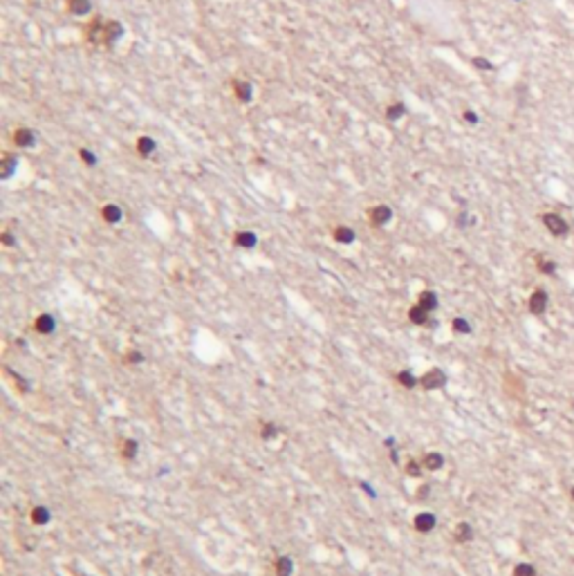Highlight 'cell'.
I'll use <instances>...</instances> for the list:
<instances>
[{
	"label": "cell",
	"instance_id": "obj_1",
	"mask_svg": "<svg viewBox=\"0 0 574 576\" xmlns=\"http://www.w3.org/2000/svg\"><path fill=\"white\" fill-rule=\"evenodd\" d=\"M103 27H106V18L101 14H92L81 25L83 43L90 47H103Z\"/></svg>",
	"mask_w": 574,
	"mask_h": 576
},
{
	"label": "cell",
	"instance_id": "obj_2",
	"mask_svg": "<svg viewBox=\"0 0 574 576\" xmlns=\"http://www.w3.org/2000/svg\"><path fill=\"white\" fill-rule=\"evenodd\" d=\"M393 218H395V211H393V206L386 202L370 204V206L366 208V220H368L370 227H375V229L388 227V224L393 222Z\"/></svg>",
	"mask_w": 574,
	"mask_h": 576
},
{
	"label": "cell",
	"instance_id": "obj_3",
	"mask_svg": "<svg viewBox=\"0 0 574 576\" xmlns=\"http://www.w3.org/2000/svg\"><path fill=\"white\" fill-rule=\"evenodd\" d=\"M7 141H9V146L18 153V150L32 148V146L36 144V132L27 126H16L14 130L7 135Z\"/></svg>",
	"mask_w": 574,
	"mask_h": 576
},
{
	"label": "cell",
	"instance_id": "obj_4",
	"mask_svg": "<svg viewBox=\"0 0 574 576\" xmlns=\"http://www.w3.org/2000/svg\"><path fill=\"white\" fill-rule=\"evenodd\" d=\"M229 90H231V97L236 99L238 103L247 106V103L253 101V83L247 81L243 77H234L229 81Z\"/></svg>",
	"mask_w": 574,
	"mask_h": 576
},
{
	"label": "cell",
	"instance_id": "obj_5",
	"mask_svg": "<svg viewBox=\"0 0 574 576\" xmlns=\"http://www.w3.org/2000/svg\"><path fill=\"white\" fill-rule=\"evenodd\" d=\"M540 220H543L545 229H547V231H550L552 236H556V238L568 236L570 227H568V222H565V218H561L559 213L550 211V213H543V215H540Z\"/></svg>",
	"mask_w": 574,
	"mask_h": 576
},
{
	"label": "cell",
	"instance_id": "obj_6",
	"mask_svg": "<svg viewBox=\"0 0 574 576\" xmlns=\"http://www.w3.org/2000/svg\"><path fill=\"white\" fill-rule=\"evenodd\" d=\"M126 27L122 25V20L117 18H106V27H103V47H112V45L122 41Z\"/></svg>",
	"mask_w": 574,
	"mask_h": 576
},
{
	"label": "cell",
	"instance_id": "obj_7",
	"mask_svg": "<svg viewBox=\"0 0 574 576\" xmlns=\"http://www.w3.org/2000/svg\"><path fill=\"white\" fill-rule=\"evenodd\" d=\"M99 218H101L103 224L115 227V224H119L123 220V208L119 206L117 202H103L101 206H99Z\"/></svg>",
	"mask_w": 574,
	"mask_h": 576
},
{
	"label": "cell",
	"instance_id": "obj_8",
	"mask_svg": "<svg viewBox=\"0 0 574 576\" xmlns=\"http://www.w3.org/2000/svg\"><path fill=\"white\" fill-rule=\"evenodd\" d=\"M63 9L74 18H90L92 16V0H65Z\"/></svg>",
	"mask_w": 574,
	"mask_h": 576
},
{
	"label": "cell",
	"instance_id": "obj_9",
	"mask_svg": "<svg viewBox=\"0 0 574 576\" xmlns=\"http://www.w3.org/2000/svg\"><path fill=\"white\" fill-rule=\"evenodd\" d=\"M135 153L141 157V160H151L153 155L157 153V139L151 135H137L135 137Z\"/></svg>",
	"mask_w": 574,
	"mask_h": 576
},
{
	"label": "cell",
	"instance_id": "obj_10",
	"mask_svg": "<svg viewBox=\"0 0 574 576\" xmlns=\"http://www.w3.org/2000/svg\"><path fill=\"white\" fill-rule=\"evenodd\" d=\"M18 164H20L18 153L5 148V150H2V157H0V177H2V179H9L11 175L18 170Z\"/></svg>",
	"mask_w": 574,
	"mask_h": 576
},
{
	"label": "cell",
	"instance_id": "obj_11",
	"mask_svg": "<svg viewBox=\"0 0 574 576\" xmlns=\"http://www.w3.org/2000/svg\"><path fill=\"white\" fill-rule=\"evenodd\" d=\"M547 303H550V298H547V291L545 289H534L530 294V298H527V310L532 312L534 316H540L547 312Z\"/></svg>",
	"mask_w": 574,
	"mask_h": 576
},
{
	"label": "cell",
	"instance_id": "obj_12",
	"mask_svg": "<svg viewBox=\"0 0 574 576\" xmlns=\"http://www.w3.org/2000/svg\"><path fill=\"white\" fill-rule=\"evenodd\" d=\"M419 383H422L426 390H440V388L447 383V372H444L442 368H431L422 379H419Z\"/></svg>",
	"mask_w": 574,
	"mask_h": 576
},
{
	"label": "cell",
	"instance_id": "obj_13",
	"mask_svg": "<svg viewBox=\"0 0 574 576\" xmlns=\"http://www.w3.org/2000/svg\"><path fill=\"white\" fill-rule=\"evenodd\" d=\"M332 240H334L336 245H343V247L355 245L357 231L350 227V224H334V227H332Z\"/></svg>",
	"mask_w": 574,
	"mask_h": 576
},
{
	"label": "cell",
	"instance_id": "obj_14",
	"mask_svg": "<svg viewBox=\"0 0 574 576\" xmlns=\"http://www.w3.org/2000/svg\"><path fill=\"white\" fill-rule=\"evenodd\" d=\"M32 328H34V332H39V334L47 336L52 334L54 329H56V319H54L49 312H41V314H36L34 323H32Z\"/></svg>",
	"mask_w": 574,
	"mask_h": 576
},
{
	"label": "cell",
	"instance_id": "obj_15",
	"mask_svg": "<svg viewBox=\"0 0 574 576\" xmlns=\"http://www.w3.org/2000/svg\"><path fill=\"white\" fill-rule=\"evenodd\" d=\"M231 242H234L238 249H253L258 245V236L251 229H238V231L231 236Z\"/></svg>",
	"mask_w": 574,
	"mask_h": 576
},
{
	"label": "cell",
	"instance_id": "obj_16",
	"mask_svg": "<svg viewBox=\"0 0 574 576\" xmlns=\"http://www.w3.org/2000/svg\"><path fill=\"white\" fill-rule=\"evenodd\" d=\"M435 525H438V518H435V513H431V511H422V513H417V516H415V520H413V527L417 529L419 534L433 532Z\"/></svg>",
	"mask_w": 574,
	"mask_h": 576
},
{
	"label": "cell",
	"instance_id": "obj_17",
	"mask_svg": "<svg viewBox=\"0 0 574 576\" xmlns=\"http://www.w3.org/2000/svg\"><path fill=\"white\" fill-rule=\"evenodd\" d=\"M417 305H422L426 312H435L440 305V298L435 291L424 289V291H419V296H417Z\"/></svg>",
	"mask_w": 574,
	"mask_h": 576
},
{
	"label": "cell",
	"instance_id": "obj_18",
	"mask_svg": "<svg viewBox=\"0 0 574 576\" xmlns=\"http://www.w3.org/2000/svg\"><path fill=\"white\" fill-rule=\"evenodd\" d=\"M406 115V103L404 101H390L384 110L386 121H399L402 117Z\"/></svg>",
	"mask_w": 574,
	"mask_h": 576
},
{
	"label": "cell",
	"instance_id": "obj_19",
	"mask_svg": "<svg viewBox=\"0 0 574 576\" xmlns=\"http://www.w3.org/2000/svg\"><path fill=\"white\" fill-rule=\"evenodd\" d=\"M77 157H79V162H81L83 166H88V168H94V166L99 164L97 153H94V150H90L88 146H79V148H77Z\"/></svg>",
	"mask_w": 574,
	"mask_h": 576
},
{
	"label": "cell",
	"instance_id": "obj_20",
	"mask_svg": "<svg viewBox=\"0 0 574 576\" xmlns=\"http://www.w3.org/2000/svg\"><path fill=\"white\" fill-rule=\"evenodd\" d=\"M428 316H431V312H426L422 305H417V303L409 307V321L413 325H426L428 323Z\"/></svg>",
	"mask_w": 574,
	"mask_h": 576
},
{
	"label": "cell",
	"instance_id": "obj_21",
	"mask_svg": "<svg viewBox=\"0 0 574 576\" xmlns=\"http://www.w3.org/2000/svg\"><path fill=\"white\" fill-rule=\"evenodd\" d=\"M422 464H424V469H428V471H438V469H442L444 466V455L442 453H438V451L426 453L424 460H422Z\"/></svg>",
	"mask_w": 574,
	"mask_h": 576
},
{
	"label": "cell",
	"instance_id": "obj_22",
	"mask_svg": "<svg viewBox=\"0 0 574 576\" xmlns=\"http://www.w3.org/2000/svg\"><path fill=\"white\" fill-rule=\"evenodd\" d=\"M395 379H397L399 386H404V388H415L419 383V379L413 374V370H399Z\"/></svg>",
	"mask_w": 574,
	"mask_h": 576
},
{
	"label": "cell",
	"instance_id": "obj_23",
	"mask_svg": "<svg viewBox=\"0 0 574 576\" xmlns=\"http://www.w3.org/2000/svg\"><path fill=\"white\" fill-rule=\"evenodd\" d=\"M49 518H52V513H49L47 507H43V504H39V507L32 509V520H34L36 525H47Z\"/></svg>",
	"mask_w": 574,
	"mask_h": 576
},
{
	"label": "cell",
	"instance_id": "obj_24",
	"mask_svg": "<svg viewBox=\"0 0 574 576\" xmlns=\"http://www.w3.org/2000/svg\"><path fill=\"white\" fill-rule=\"evenodd\" d=\"M473 538V527L469 523H457L455 527V540L457 542H469Z\"/></svg>",
	"mask_w": 574,
	"mask_h": 576
},
{
	"label": "cell",
	"instance_id": "obj_25",
	"mask_svg": "<svg viewBox=\"0 0 574 576\" xmlns=\"http://www.w3.org/2000/svg\"><path fill=\"white\" fill-rule=\"evenodd\" d=\"M294 572V563L289 556H281L276 561V576H292Z\"/></svg>",
	"mask_w": 574,
	"mask_h": 576
},
{
	"label": "cell",
	"instance_id": "obj_26",
	"mask_svg": "<svg viewBox=\"0 0 574 576\" xmlns=\"http://www.w3.org/2000/svg\"><path fill=\"white\" fill-rule=\"evenodd\" d=\"M451 328H453L455 334H469V332H471V323H469L464 316H455L453 323H451Z\"/></svg>",
	"mask_w": 574,
	"mask_h": 576
},
{
	"label": "cell",
	"instance_id": "obj_27",
	"mask_svg": "<svg viewBox=\"0 0 574 576\" xmlns=\"http://www.w3.org/2000/svg\"><path fill=\"white\" fill-rule=\"evenodd\" d=\"M511 574L514 576H538V572H536V567L532 565V563H518Z\"/></svg>",
	"mask_w": 574,
	"mask_h": 576
},
{
	"label": "cell",
	"instance_id": "obj_28",
	"mask_svg": "<svg viewBox=\"0 0 574 576\" xmlns=\"http://www.w3.org/2000/svg\"><path fill=\"white\" fill-rule=\"evenodd\" d=\"M536 267H538L540 274H547V276H552L556 271V262L550 260V258H538V260H536Z\"/></svg>",
	"mask_w": 574,
	"mask_h": 576
},
{
	"label": "cell",
	"instance_id": "obj_29",
	"mask_svg": "<svg viewBox=\"0 0 574 576\" xmlns=\"http://www.w3.org/2000/svg\"><path fill=\"white\" fill-rule=\"evenodd\" d=\"M0 242H2V247L11 249V247H16L18 238L14 236V231H11V229H2V233H0Z\"/></svg>",
	"mask_w": 574,
	"mask_h": 576
},
{
	"label": "cell",
	"instance_id": "obj_30",
	"mask_svg": "<svg viewBox=\"0 0 574 576\" xmlns=\"http://www.w3.org/2000/svg\"><path fill=\"white\" fill-rule=\"evenodd\" d=\"M137 449H139V446H137V442H135V440H130V437H128V440H126V442H123V449H122L123 457H128V460H132V457H135V455H137Z\"/></svg>",
	"mask_w": 574,
	"mask_h": 576
},
{
	"label": "cell",
	"instance_id": "obj_31",
	"mask_svg": "<svg viewBox=\"0 0 574 576\" xmlns=\"http://www.w3.org/2000/svg\"><path fill=\"white\" fill-rule=\"evenodd\" d=\"M276 435H278V428H276V424H272V421H269V424H267V421H265V424H263V428H260V437H263V440H274V437H276Z\"/></svg>",
	"mask_w": 574,
	"mask_h": 576
},
{
	"label": "cell",
	"instance_id": "obj_32",
	"mask_svg": "<svg viewBox=\"0 0 574 576\" xmlns=\"http://www.w3.org/2000/svg\"><path fill=\"white\" fill-rule=\"evenodd\" d=\"M422 469H424L422 462L410 460L409 464H406V475H410V478H419V475H422Z\"/></svg>",
	"mask_w": 574,
	"mask_h": 576
},
{
	"label": "cell",
	"instance_id": "obj_33",
	"mask_svg": "<svg viewBox=\"0 0 574 576\" xmlns=\"http://www.w3.org/2000/svg\"><path fill=\"white\" fill-rule=\"evenodd\" d=\"M471 65H473V68H478V70H485V72H492V70H493L492 61H487V58H482V56H473L471 58Z\"/></svg>",
	"mask_w": 574,
	"mask_h": 576
},
{
	"label": "cell",
	"instance_id": "obj_34",
	"mask_svg": "<svg viewBox=\"0 0 574 576\" xmlns=\"http://www.w3.org/2000/svg\"><path fill=\"white\" fill-rule=\"evenodd\" d=\"M126 363L128 366H137V363H144V354L139 352V350H128L126 352Z\"/></svg>",
	"mask_w": 574,
	"mask_h": 576
},
{
	"label": "cell",
	"instance_id": "obj_35",
	"mask_svg": "<svg viewBox=\"0 0 574 576\" xmlns=\"http://www.w3.org/2000/svg\"><path fill=\"white\" fill-rule=\"evenodd\" d=\"M462 119L467 121L469 126H476L478 121H480V117H478L476 110H471V108H464V110H462Z\"/></svg>",
	"mask_w": 574,
	"mask_h": 576
},
{
	"label": "cell",
	"instance_id": "obj_36",
	"mask_svg": "<svg viewBox=\"0 0 574 576\" xmlns=\"http://www.w3.org/2000/svg\"><path fill=\"white\" fill-rule=\"evenodd\" d=\"M570 498L574 500V487H572V489H570Z\"/></svg>",
	"mask_w": 574,
	"mask_h": 576
}]
</instances>
